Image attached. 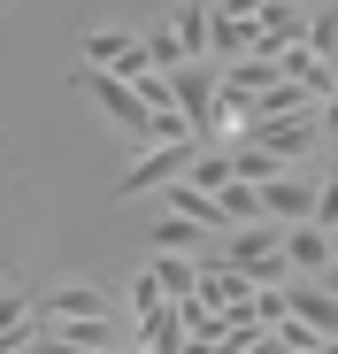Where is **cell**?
<instances>
[{
	"instance_id": "cell-4",
	"label": "cell",
	"mask_w": 338,
	"mask_h": 354,
	"mask_svg": "<svg viewBox=\"0 0 338 354\" xmlns=\"http://www.w3.org/2000/svg\"><path fill=\"white\" fill-rule=\"evenodd\" d=\"M254 139H261L277 162H285V169H292V162L323 139V124H315V108H308V115H269V124H254Z\"/></svg>"
},
{
	"instance_id": "cell-12",
	"label": "cell",
	"mask_w": 338,
	"mask_h": 354,
	"mask_svg": "<svg viewBox=\"0 0 338 354\" xmlns=\"http://www.w3.org/2000/svg\"><path fill=\"white\" fill-rule=\"evenodd\" d=\"M39 331H54V339H77V346H116V324L108 316H54V324H39Z\"/></svg>"
},
{
	"instance_id": "cell-17",
	"label": "cell",
	"mask_w": 338,
	"mask_h": 354,
	"mask_svg": "<svg viewBox=\"0 0 338 354\" xmlns=\"http://www.w3.org/2000/svg\"><path fill=\"white\" fill-rule=\"evenodd\" d=\"M308 46L323 62H338V8H308Z\"/></svg>"
},
{
	"instance_id": "cell-23",
	"label": "cell",
	"mask_w": 338,
	"mask_h": 354,
	"mask_svg": "<svg viewBox=\"0 0 338 354\" xmlns=\"http://www.w3.org/2000/svg\"><path fill=\"white\" fill-rule=\"evenodd\" d=\"M315 124H323V139H338V93H330V100L315 108Z\"/></svg>"
},
{
	"instance_id": "cell-7",
	"label": "cell",
	"mask_w": 338,
	"mask_h": 354,
	"mask_svg": "<svg viewBox=\"0 0 338 354\" xmlns=\"http://www.w3.org/2000/svg\"><path fill=\"white\" fill-rule=\"evenodd\" d=\"M261 208L277 216V223H300V216H315V185H308V177H269V185H261Z\"/></svg>"
},
{
	"instance_id": "cell-14",
	"label": "cell",
	"mask_w": 338,
	"mask_h": 354,
	"mask_svg": "<svg viewBox=\"0 0 338 354\" xmlns=\"http://www.w3.org/2000/svg\"><path fill=\"white\" fill-rule=\"evenodd\" d=\"M154 277H161L169 301H192V292H200V254H192V262H185V254H154Z\"/></svg>"
},
{
	"instance_id": "cell-3",
	"label": "cell",
	"mask_w": 338,
	"mask_h": 354,
	"mask_svg": "<svg viewBox=\"0 0 338 354\" xmlns=\"http://www.w3.org/2000/svg\"><path fill=\"white\" fill-rule=\"evenodd\" d=\"M200 147H208V139H161V147H146V154H139V162L116 177V201H131V193H154V185H177V177H192Z\"/></svg>"
},
{
	"instance_id": "cell-11",
	"label": "cell",
	"mask_w": 338,
	"mask_h": 354,
	"mask_svg": "<svg viewBox=\"0 0 338 354\" xmlns=\"http://www.w3.org/2000/svg\"><path fill=\"white\" fill-rule=\"evenodd\" d=\"M223 85H239V93H269V85H285V62H277V54H246V62H223Z\"/></svg>"
},
{
	"instance_id": "cell-18",
	"label": "cell",
	"mask_w": 338,
	"mask_h": 354,
	"mask_svg": "<svg viewBox=\"0 0 338 354\" xmlns=\"http://www.w3.org/2000/svg\"><path fill=\"white\" fill-rule=\"evenodd\" d=\"M315 223H323V231H338V169L315 185Z\"/></svg>"
},
{
	"instance_id": "cell-6",
	"label": "cell",
	"mask_w": 338,
	"mask_h": 354,
	"mask_svg": "<svg viewBox=\"0 0 338 354\" xmlns=\"http://www.w3.org/2000/svg\"><path fill=\"white\" fill-rule=\"evenodd\" d=\"M254 24H261V54H285V46L308 39V8H300V0H269Z\"/></svg>"
},
{
	"instance_id": "cell-5",
	"label": "cell",
	"mask_w": 338,
	"mask_h": 354,
	"mask_svg": "<svg viewBox=\"0 0 338 354\" xmlns=\"http://www.w3.org/2000/svg\"><path fill=\"white\" fill-rule=\"evenodd\" d=\"M285 262H292V270H308V277H330V231H323L315 216L285 223Z\"/></svg>"
},
{
	"instance_id": "cell-8",
	"label": "cell",
	"mask_w": 338,
	"mask_h": 354,
	"mask_svg": "<svg viewBox=\"0 0 338 354\" xmlns=\"http://www.w3.org/2000/svg\"><path fill=\"white\" fill-rule=\"evenodd\" d=\"M208 239H223V231H208V223H192V216H177V208H161V223H154V254H192V247H208Z\"/></svg>"
},
{
	"instance_id": "cell-13",
	"label": "cell",
	"mask_w": 338,
	"mask_h": 354,
	"mask_svg": "<svg viewBox=\"0 0 338 354\" xmlns=\"http://www.w3.org/2000/svg\"><path fill=\"white\" fill-rule=\"evenodd\" d=\"M231 177H246V185H269V177H285V162H277L261 139H239V147H231Z\"/></svg>"
},
{
	"instance_id": "cell-22",
	"label": "cell",
	"mask_w": 338,
	"mask_h": 354,
	"mask_svg": "<svg viewBox=\"0 0 338 354\" xmlns=\"http://www.w3.org/2000/svg\"><path fill=\"white\" fill-rule=\"evenodd\" d=\"M261 8H269V0H215V16H246V24H254Z\"/></svg>"
},
{
	"instance_id": "cell-20",
	"label": "cell",
	"mask_w": 338,
	"mask_h": 354,
	"mask_svg": "<svg viewBox=\"0 0 338 354\" xmlns=\"http://www.w3.org/2000/svg\"><path fill=\"white\" fill-rule=\"evenodd\" d=\"M31 316H39V308L23 301V292H0V331H16V324H31Z\"/></svg>"
},
{
	"instance_id": "cell-19",
	"label": "cell",
	"mask_w": 338,
	"mask_h": 354,
	"mask_svg": "<svg viewBox=\"0 0 338 354\" xmlns=\"http://www.w3.org/2000/svg\"><path fill=\"white\" fill-rule=\"evenodd\" d=\"M154 301H169V292H161V277H154V270H139V277H131V308L146 316Z\"/></svg>"
},
{
	"instance_id": "cell-2",
	"label": "cell",
	"mask_w": 338,
	"mask_h": 354,
	"mask_svg": "<svg viewBox=\"0 0 338 354\" xmlns=\"http://www.w3.org/2000/svg\"><path fill=\"white\" fill-rule=\"evenodd\" d=\"M277 247H285V223H277V216H261V223H231V231H223V262H239L254 285H277V277H285Z\"/></svg>"
},
{
	"instance_id": "cell-1",
	"label": "cell",
	"mask_w": 338,
	"mask_h": 354,
	"mask_svg": "<svg viewBox=\"0 0 338 354\" xmlns=\"http://www.w3.org/2000/svg\"><path fill=\"white\" fill-rule=\"evenodd\" d=\"M77 93H85V100H92V108H100V115H108V124H116L123 139L154 147V108L139 100V85H131L123 70H92V62H85V70H77Z\"/></svg>"
},
{
	"instance_id": "cell-21",
	"label": "cell",
	"mask_w": 338,
	"mask_h": 354,
	"mask_svg": "<svg viewBox=\"0 0 338 354\" xmlns=\"http://www.w3.org/2000/svg\"><path fill=\"white\" fill-rule=\"evenodd\" d=\"M31 354H100V346H77V339H54V331H39V346Z\"/></svg>"
},
{
	"instance_id": "cell-10",
	"label": "cell",
	"mask_w": 338,
	"mask_h": 354,
	"mask_svg": "<svg viewBox=\"0 0 338 354\" xmlns=\"http://www.w3.org/2000/svg\"><path fill=\"white\" fill-rule=\"evenodd\" d=\"M246 54H261V24H246V16H215V62H246Z\"/></svg>"
},
{
	"instance_id": "cell-9",
	"label": "cell",
	"mask_w": 338,
	"mask_h": 354,
	"mask_svg": "<svg viewBox=\"0 0 338 354\" xmlns=\"http://www.w3.org/2000/svg\"><path fill=\"white\" fill-rule=\"evenodd\" d=\"M31 308H39V316H108L100 285H54V292H39Z\"/></svg>"
},
{
	"instance_id": "cell-16",
	"label": "cell",
	"mask_w": 338,
	"mask_h": 354,
	"mask_svg": "<svg viewBox=\"0 0 338 354\" xmlns=\"http://www.w3.org/2000/svg\"><path fill=\"white\" fill-rule=\"evenodd\" d=\"M131 46H139V39H123V31H92V39H85V62H92V70H123Z\"/></svg>"
},
{
	"instance_id": "cell-15",
	"label": "cell",
	"mask_w": 338,
	"mask_h": 354,
	"mask_svg": "<svg viewBox=\"0 0 338 354\" xmlns=\"http://www.w3.org/2000/svg\"><path fill=\"white\" fill-rule=\"evenodd\" d=\"M215 201H223V216H231V223H261V216H269V208H261V185H246V177H231Z\"/></svg>"
}]
</instances>
